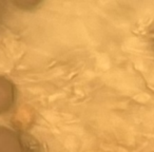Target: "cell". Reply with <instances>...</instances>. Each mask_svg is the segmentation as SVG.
Listing matches in <instances>:
<instances>
[{
    "label": "cell",
    "mask_w": 154,
    "mask_h": 152,
    "mask_svg": "<svg viewBox=\"0 0 154 152\" xmlns=\"http://www.w3.org/2000/svg\"><path fill=\"white\" fill-rule=\"evenodd\" d=\"M151 45H152V49H153V51H154V31L151 34Z\"/></svg>",
    "instance_id": "obj_1"
}]
</instances>
